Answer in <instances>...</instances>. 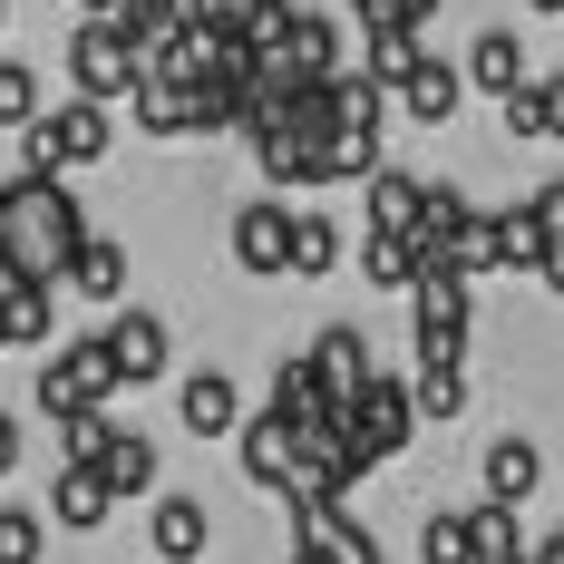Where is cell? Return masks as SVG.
<instances>
[{
    "label": "cell",
    "instance_id": "1",
    "mask_svg": "<svg viewBox=\"0 0 564 564\" xmlns=\"http://www.w3.org/2000/svg\"><path fill=\"white\" fill-rule=\"evenodd\" d=\"M78 243H88V215H78V195H68L58 175H20V185H10L0 292H10V282H58L68 263H78Z\"/></svg>",
    "mask_w": 564,
    "mask_h": 564
},
{
    "label": "cell",
    "instance_id": "2",
    "mask_svg": "<svg viewBox=\"0 0 564 564\" xmlns=\"http://www.w3.org/2000/svg\"><path fill=\"white\" fill-rule=\"evenodd\" d=\"M68 78H78V98L127 108V98L147 88V50L127 40V20H78V30H68Z\"/></svg>",
    "mask_w": 564,
    "mask_h": 564
},
{
    "label": "cell",
    "instance_id": "3",
    "mask_svg": "<svg viewBox=\"0 0 564 564\" xmlns=\"http://www.w3.org/2000/svg\"><path fill=\"white\" fill-rule=\"evenodd\" d=\"M20 147H30V175H68V166H98V156L117 147V108H98V98H58V108L40 117V127H30Z\"/></svg>",
    "mask_w": 564,
    "mask_h": 564
},
{
    "label": "cell",
    "instance_id": "4",
    "mask_svg": "<svg viewBox=\"0 0 564 564\" xmlns=\"http://www.w3.org/2000/svg\"><path fill=\"white\" fill-rule=\"evenodd\" d=\"M117 390H127V380H117L108 340H68L58 360H40V409H50V429H58V419H88V409H108Z\"/></svg>",
    "mask_w": 564,
    "mask_h": 564
},
{
    "label": "cell",
    "instance_id": "5",
    "mask_svg": "<svg viewBox=\"0 0 564 564\" xmlns=\"http://www.w3.org/2000/svg\"><path fill=\"white\" fill-rule=\"evenodd\" d=\"M409 438H419V390L380 370L370 390L350 399V448H360V457H370V467H380V457H399V448H409Z\"/></svg>",
    "mask_w": 564,
    "mask_h": 564
},
{
    "label": "cell",
    "instance_id": "6",
    "mask_svg": "<svg viewBox=\"0 0 564 564\" xmlns=\"http://www.w3.org/2000/svg\"><path fill=\"white\" fill-rule=\"evenodd\" d=\"M243 477H253L263 497H292V487H302V429L273 419V409L243 419Z\"/></svg>",
    "mask_w": 564,
    "mask_h": 564
},
{
    "label": "cell",
    "instance_id": "7",
    "mask_svg": "<svg viewBox=\"0 0 564 564\" xmlns=\"http://www.w3.org/2000/svg\"><path fill=\"white\" fill-rule=\"evenodd\" d=\"M292 225H302V205H243V215H234V263H243V273H292Z\"/></svg>",
    "mask_w": 564,
    "mask_h": 564
},
{
    "label": "cell",
    "instance_id": "8",
    "mask_svg": "<svg viewBox=\"0 0 564 564\" xmlns=\"http://www.w3.org/2000/svg\"><path fill=\"white\" fill-rule=\"evenodd\" d=\"M467 273L457 263H419V292H409V322H419V340H467Z\"/></svg>",
    "mask_w": 564,
    "mask_h": 564
},
{
    "label": "cell",
    "instance_id": "9",
    "mask_svg": "<svg viewBox=\"0 0 564 564\" xmlns=\"http://www.w3.org/2000/svg\"><path fill=\"white\" fill-rule=\"evenodd\" d=\"M98 340H108V360H117V380H127V390H137V380H166V350H175V340H166L156 312H137V302H127Z\"/></svg>",
    "mask_w": 564,
    "mask_h": 564
},
{
    "label": "cell",
    "instance_id": "10",
    "mask_svg": "<svg viewBox=\"0 0 564 564\" xmlns=\"http://www.w3.org/2000/svg\"><path fill=\"white\" fill-rule=\"evenodd\" d=\"M467 88H487L497 108H507L516 88H535V68H525V40H516V30H477V40H467Z\"/></svg>",
    "mask_w": 564,
    "mask_h": 564
},
{
    "label": "cell",
    "instance_id": "11",
    "mask_svg": "<svg viewBox=\"0 0 564 564\" xmlns=\"http://www.w3.org/2000/svg\"><path fill=\"white\" fill-rule=\"evenodd\" d=\"M175 419H185L195 438H243V390H234L225 370H195V380L175 390Z\"/></svg>",
    "mask_w": 564,
    "mask_h": 564
},
{
    "label": "cell",
    "instance_id": "12",
    "mask_svg": "<svg viewBox=\"0 0 564 564\" xmlns=\"http://www.w3.org/2000/svg\"><path fill=\"white\" fill-rule=\"evenodd\" d=\"M302 360L322 370V390H332V399H360V390H370V380H380V360H370V340L350 332V322H332V332L312 340Z\"/></svg>",
    "mask_w": 564,
    "mask_h": 564
},
{
    "label": "cell",
    "instance_id": "13",
    "mask_svg": "<svg viewBox=\"0 0 564 564\" xmlns=\"http://www.w3.org/2000/svg\"><path fill=\"white\" fill-rule=\"evenodd\" d=\"M205 535H215L205 497H156V516H147V545H156L166 564H205Z\"/></svg>",
    "mask_w": 564,
    "mask_h": 564
},
{
    "label": "cell",
    "instance_id": "14",
    "mask_svg": "<svg viewBox=\"0 0 564 564\" xmlns=\"http://www.w3.org/2000/svg\"><path fill=\"white\" fill-rule=\"evenodd\" d=\"M457 88H467V68H448V58L429 50L419 68H409V88H399V117H409V127H448V117H457Z\"/></svg>",
    "mask_w": 564,
    "mask_h": 564
},
{
    "label": "cell",
    "instance_id": "15",
    "mask_svg": "<svg viewBox=\"0 0 564 564\" xmlns=\"http://www.w3.org/2000/svg\"><path fill=\"white\" fill-rule=\"evenodd\" d=\"M108 516H117V487L98 477V467H58V487H50V525L88 535V525H108Z\"/></svg>",
    "mask_w": 564,
    "mask_h": 564
},
{
    "label": "cell",
    "instance_id": "16",
    "mask_svg": "<svg viewBox=\"0 0 564 564\" xmlns=\"http://www.w3.org/2000/svg\"><path fill=\"white\" fill-rule=\"evenodd\" d=\"M535 487H545V448L535 438H497L487 448V507H525Z\"/></svg>",
    "mask_w": 564,
    "mask_h": 564
},
{
    "label": "cell",
    "instance_id": "17",
    "mask_svg": "<svg viewBox=\"0 0 564 564\" xmlns=\"http://www.w3.org/2000/svg\"><path fill=\"white\" fill-rule=\"evenodd\" d=\"M419 58H429V50H419V30H399V20H370V30H360V78H380L390 98L409 88Z\"/></svg>",
    "mask_w": 564,
    "mask_h": 564
},
{
    "label": "cell",
    "instance_id": "18",
    "mask_svg": "<svg viewBox=\"0 0 564 564\" xmlns=\"http://www.w3.org/2000/svg\"><path fill=\"white\" fill-rule=\"evenodd\" d=\"M68 292H88V302H117V312H127V243H108V234H88V243H78V263H68Z\"/></svg>",
    "mask_w": 564,
    "mask_h": 564
},
{
    "label": "cell",
    "instance_id": "19",
    "mask_svg": "<svg viewBox=\"0 0 564 564\" xmlns=\"http://www.w3.org/2000/svg\"><path fill=\"white\" fill-rule=\"evenodd\" d=\"M419 215H429V185L419 175H399V166L370 175V234H419Z\"/></svg>",
    "mask_w": 564,
    "mask_h": 564
},
{
    "label": "cell",
    "instance_id": "20",
    "mask_svg": "<svg viewBox=\"0 0 564 564\" xmlns=\"http://www.w3.org/2000/svg\"><path fill=\"white\" fill-rule=\"evenodd\" d=\"M98 477L117 487V507H127V497H156V438L117 429V438H108V457H98Z\"/></svg>",
    "mask_w": 564,
    "mask_h": 564
},
{
    "label": "cell",
    "instance_id": "21",
    "mask_svg": "<svg viewBox=\"0 0 564 564\" xmlns=\"http://www.w3.org/2000/svg\"><path fill=\"white\" fill-rule=\"evenodd\" d=\"M438 263H457L467 282H477V273H507V243H497V215H477V205H467V225L448 234V253H438Z\"/></svg>",
    "mask_w": 564,
    "mask_h": 564
},
{
    "label": "cell",
    "instance_id": "22",
    "mask_svg": "<svg viewBox=\"0 0 564 564\" xmlns=\"http://www.w3.org/2000/svg\"><path fill=\"white\" fill-rule=\"evenodd\" d=\"M360 273L380 292H419V243L409 234H360Z\"/></svg>",
    "mask_w": 564,
    "mask_h": 564
},
{
    "label": "cell",
    "instance_id": "23",
    "mask_svg": "<svg viewBox=\"0 0 564 564\" xmlns=\"http://www.w3.org/2000/svg\"><path fill=\"white\" fill-rule=\"evenodd\" d=\"M127 117H137L147 137H195V98H185V88H166V78H147V88L127 98Z\"/></svg>",
    "mask_w": 564,
    "mask_h": 564
},
{
    "label": "cell",
    "instance_id": "24",
    "mask_svg": "<svg viewBox=\"0 0 564 564\" xmlns=\"http://www.w3.org/2000/svg\"><path fill=\"white\" fill-rule=\"evenodd\" d=\"M497 243H507V273H545V263H555V243H545V225H535V205H507V215H497Z\"/></svg>",
    "mask_w": 564,
    "mask_h": 564
},
{
    "label": "cell",
    "instance_id": "25",
    "mask_svg": "<svg viewBox=\"0 0 564 564\" xmlns=\"http://www.w3.org/2000/svg\"><path fill=\"white\" fill-rule=\"evenodd\" d=\"M419 564H477V516L438 507L429 525H419Z\"/></svg>",
    "mask_w": 564,
    "mask_h": 564
},
{
    "label": "cell",
    "instance_id": "26",
    "mask_svg": "<svg viewBox=\"0 0 564 564\" xmlns=\"http://www.w3.org/2000/svg\"><path fill=\"white\" fill-rule=\"evenodd\" d=\"M253 166L273 175V185H322V147H302V137H253Z\"/></svg>",
    "mask_w": 564,
    "mask_h": 564
},
{
    "label": "cell",
    "instance_id": "27",
    "mask_svg": "<svg viewBox=\"0 0 564 564\" xmlns=\"http://www.w3.org/2000/svg\"><path fill=\"white\" fill-rule=\"evenodd\" d=\"M332 263H340V225H332V215H302V225H292V273L322 282Z\"/></svg>",
    "mask_w": 564,
    "mask_h": 564
},
{
    "label": "cell",
    "instance_id": "28",
    "mask_svg": "<svg viewBox=\"0 0 564 564\" xmlns=\"http://www.w3.org/2000/svg\"><path fill=\"white\" fill-rule=\"evenodd\" d=\"M50 555V516L40 507H0V564H40Z\"/></svg>",
    "mask_w": 564,
    "mask_h": 564
},
{
    "label": "cell",
    "instance_id": "29",
    "mask_svg": "<svg viewBox=\"0 0 564 564\" xmlns=\"http://www.w3.org/2000/svg\"><path fill=\"white\" fill-rule=\"evenodd\" d=\"M40 78H30V68H20V58H0V127H20V137H30V127H40Z\"/></svg>",
    "mask_w": 564,
    "mask_h": 564
},
{
    "label": "cell",
    "instance_id": "30",
    "mask_svg": "<svg viewBox=\"0 0 564 564\" xmlns=\"http://www.w3.org/2000/svg\"><path fill=\"white\" fill-rule=\"evenodd\" d=\"M10 340H50V282H10Z\"/></svg>",
    "mask_w": 564,
    "mask_h": 564
},
{
    "label": "cell",
    "instance_id": "31",
    "mask_svg": "<svg viewBox=\"0 0 564 564\" xmlns=\"http://www.w3.org/2000/svg\"><path fill=\"white\" fill-rule=\"evenodd\" d=\"M525 108H535V137H564V68H545V78L525 88Z\"/></svg>",
    "mask_w": 564,
    "mask_h": 564
},
{
    "label": "cell",
    "instance_id": "32",
    "mask_svg": "<svg viewBox=\"0 0 564 564\" xmlns=\"http://www.w3.org/2000/svg\"><path fill=\"white\" fill-rule=\"evenodd\" d=\"M525 205H535V225H545V243H555V253H564V175H555V185H535Z\"/></svg>",
    "mask_w": 564,
    "mask_h": 564
},
{
    "label": "cell",
    "instance_id": "33",
    "mask_svg": "<svg viewBox=\"0 0 564 564\" xmlns=\"http://www.w3.org/2000/svg\"><path fill=\"white\" fill-rule=\"evenodd\" d=\"M390 20H399V30H429V20H438V0H390Z\"/></svg>",
    "mask_w": 564,
    "mask_h": 564
},
{
    "label": "cell",
    "instance_id": "34",
    "mask_svg": "<svg viewBox=\"0 0 564 564\" xmlns=\"http://www.w3.org/2000/svg\"><path fill=\"white\" fill-rule=\"evenodd\" d=\"M10 467H20V419L0 409V477H10Z\"/></svg>",
    "mask_w": 564,
    "mask_h": 564
},
{
    "label": "cell",
    "instance_id": "35",
    "mask_svg": "<svg viewBox=\"0 0 564 564\" xmlns=\"http://www.w3.org/2000/svg\"><path fill=\"white\" fill-rule=\"evenodd\" d=\"M127 10H147V20H175V10H185V0H127Z\"/></svg>",
    "mask_w": 564,
    "mask_h": 564
},
{
    "label": "cell",
    "instance_id": "36",
    "mask_svg": "<svg viewBox=\"0 0 564 564\" xmlns=\"http://www.w3.org/2000/svg\"><path fill=\"white\" fill-rule=\"evenodd\" d=\"M535 564H564V535H535Z\"/></svg>",
    "mask_w": 564,
    "mask_h": 564
},
{
    "label": "cell",
    "instance_id": "37",
    "mask_svg": "<svg viewBox=\"0 0 564 564\" xmlns=\"http://www.w3.org/2000/svg\"><path fill=\"white\" fill-rule=\"evenodd\" d=\"M282 564H340V555H322V545H292V555H282Z\"/></svg>",
    "mask_w": 564,
    "mask_h": 564
},
{
    "label": "cell",
    "instance_id": "38",
    "mask_svg": "<svg viewBox=\"0 0 564 564\" xmlns=\"http://www.w3.org/2000/svg\"><path fill=\"white\" fill-rule=\"evenodd\" d=\"M350 10H360V30H370V20H390V0H350Z\"/></svg>",
    "mask_w": 564,
    "mask_h": 564
},
{
    "label": "cell",
    "instance_id": "39",
    "mask_svg": "<svg viewBox=\"0 0 564 564\" xmlns=\"http://www.w3.org/2000/svg\"><path fill=\"white\" fill-rule=\"evenodd\" d=\"M78 10H88V20H117V10H127V0H78Z\"/></svg>",
    "mask_w": 564,
    "mask_h": 564
},
{
    "label": "cell",
    "instance_id": "40",
    "mask_svg": "<svg viewBox=\"0 0 564 564\" xmlns=\"http://www.w3.org/2000/svg\"><path fill=\"white\" fill-rule=\"evenodd\" d=\"M0 350H10V302H0Z\"/></svg>",
    "mask_w": 564,
    "mask_h": 564
},
{
    "label": "cell",
    "instance_id": "41",
    "mask_svg": "<svg viewBox=\"0 0 564 564\" xmlns=\"http://www.w3.org/2000/svg\"><path fill=\"white\" fill-rule=\"evenodd\" d=\"M525 10H535V20H545V10H564V0H525Z\"/></svg>",
    "mask_w": 564,
    "mask_h": 564
},
{
    "label": "cell",
    "instance_id": "42",
    "mask_svg": "<svg viewBox=\"0 0 564 564\" xmlns=\"http://www.w3.org/2000/svg\"><path fill=\"white\" fill-rule=\"evenodd\" d=\"M0 20H10V0H0Z\"/></svg>",
    "mask_w": 564,
    "mask_h": 564
}]
</instances>
